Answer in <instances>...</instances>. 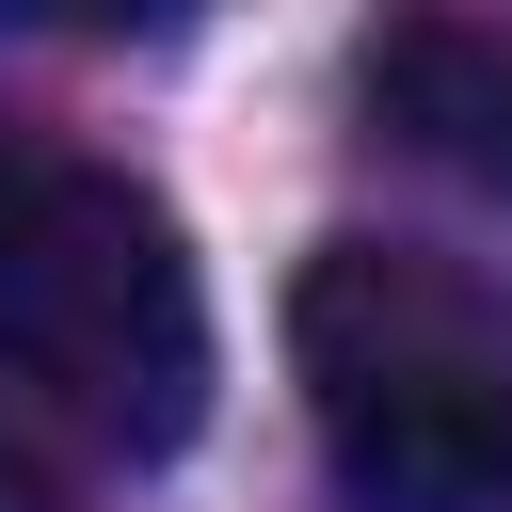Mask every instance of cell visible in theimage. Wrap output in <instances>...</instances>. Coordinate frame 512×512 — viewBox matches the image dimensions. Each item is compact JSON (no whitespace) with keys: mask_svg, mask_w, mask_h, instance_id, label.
Instances as JSON below:
<instances>
[{"mask_svg":"<svg viewBox=\"0 0 512 512\" xmlns=\"http://www.w3.org/2000/svg\"><path fill=\"white\" fill-rule=\"evenodd\" d=\"M288 368L352 512H512V288L432 240H320Z\"/></svg>","mask_w":512,"mask_h":512,"instance_id":"cell-1","label":"cell"},{"mask_svg":"<svg viewBox=\"0 0 512 512\" xmlns=\"http://www.w3.org/2000/svg\"><path fill=\"white\" fill-rule=\"evenodd\" d=\"M0 368L48 384L96 448H192L208 416V272L128 160H80L0 112Z\"/></svg>","mask_w":512,"mask_h":512,"instance_id":"cell-2","label":"cell"},{"mask_svg":"<svg viewBox=\"0 0 512 512\" xmlns=\"http://www.w3.org/2000/svg\"><path fill=\"white\" fill-rule=\"evenodd\" d=\"M368 112L432 176L512 208V16H384L368 32Z\"/></svg>","mask_w":512,"mask_h":512,"instance_id":"cell-3","label":"cell"},{"mask_svg":"<svg viewBox=\"0 0 512 512\" xmlns=\"http://www.w3.org/2000/svg\"><path fill=\"white\" fill-rule=\"evenodd\" d=\"M0 512H80V496H64V464H48L32 432H0Z\"/></svg>","mask_w":512,"mask_h":512,"instance_id":"cell-4","label":"cell"}]
</instances>
